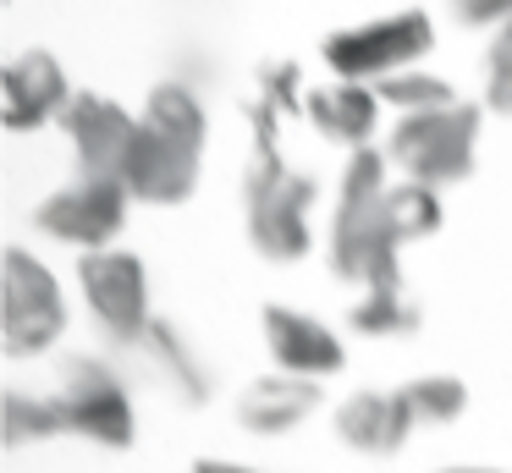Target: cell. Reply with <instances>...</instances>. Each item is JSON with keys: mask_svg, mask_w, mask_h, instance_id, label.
Listing matches in <instances>:
<instances>
[{"mask_svg": "<svg viewBox=\"0 0 512 473\" xmlns=\"http://www.w3.org/2000/svg\"><path fill=\"white\" fill-rule=\"evenodd\" d=\"M204 105L188 83H160L149 88L144 116H138V138L127 154V193L144 204H182L199 187L204 165Z\"/></svg>", "mask_w": 512, "mask_h": 473, "instance_id": "obj_1", "label": "cell"}, {"mask_svg": "<svg viewBox=\"0 0 512 473\" xmlns=\"http://www.w3.org/2000/svg\"><path fill=\"white\" fill-rule=\"evenodd\" d=\"M386 149H353L342 171V198H336L331 215V270L342 281H364L369 292L375 286H402V264H397V231L386 220Z\"/></svg>", "mask_w": 512, "mask_h": 473, "instance_id": "obj_2", "label": "cell"}, {"mask_svg": "<svg viewBox=\"0 0 512 473\" xmlns=\"http://www.w3.org/2000/svg\"><path fill=\"white\" fill-rule=\"evenodd\" d=\"M243 209H248V242L270 264H298L309 253V209H314V182L281 165L276 149H254L243 182Z\"/></svg>", "mask_w": 512, "mask_h": 473, "instance_id": "obj_3", "label": "cell"}, {"mask_svg": "<svg viewBox=\"0 0 512 473\" xmlns=\"http://www.w3.org/2000/svg\"><path fill=\"white\" fill-rule=\"evenodd\" d=\"M474 143H479V105H446V110H419L397 116L386 138V154L408 182L446 187L474 171Z\"/></svg>", "mask_w": 512, "mask_h": 473, "instance_id": "obj_4", "label": "cell"}, {"mask_svg": "<svg viewBox=\"0 0 512 473\" xmlns=\"http://www.w3.org/2000/svg\"><path fill=\"white\" fill-rule=\"evenodd\" d=\"M435 44V28L424 11H391V17L342 28L320 44V61L347 83H386V77L408 72L413 61H424Z\"/></svg>", "mask_w": 512, "mask_h": 473, "instance_id": "obj_5", "label": "cell"}, {"mask_svg": "<svg viewBox=\"0 0 512 473\" xmlns=\"http://www.w3.org/2000/svg\"><path fill=\"white\" fill-rule=\"evenodd\" d=\"M67 330V297H61L56 275L23 248H6L0 259V347L12 358H34V352L56 347Z\"/></svg>", "mask_w": 512, "mask_h": 473, "instance_id": "obj_6", "label": "cell"}, {"mask_svg": "<svg viewBox=\"0 0 512 473\" xmlns=\"http://www.w3.org/2000/svg\"><path fill=\"white\" fill-rule=\"evenodd\" d=\"M78 286H83V303L94 308V319L105 325V336L122 341V347H138L149 336V275L144 259L127 248H94L83 253L78 264Z\"/></svg>", "mask_w": 512, "mask_h": 473, "instance_id": "obj_7", "label": "cell"}, {"mask_svg": "<svg viewBox=\"0 0 512 473\" xmlns=\"http://www.w3.org/2000/svg\"><path fill=\"white\" fill-rule=\"evenodd\" d=\"M61 407H67V424L72 435H89L94 446H133L138 424H133V396H127V385L116 380L111 363L100 358H72L67 369H61Z\"/></svg>", "mask_w": 512, "mask_h": 473, "instance_id": "obj_8", "label": "cell"}, {"mask_svg": "<svg viewBox=\"0 0 512 473\" xmlns=\"http://www.w3.org/2000/svg\"><path fill=\"white\" fill-rule=\"evenodd\" d=\"M39 226L67 248H111V237L127 226V182H105V176H78L72 187H61L56 198L39 204Z\"/></svg>", "mask_w": 512, "mask_h": 473, "instance_id": "obj_9", "label": "cell"}, {"mask_svg": "<svg viewBox=\"0 0 512 473\" xmlns=\"http://www.w3.org/2000/svg\"><path fill=\"white\" fill-rule=\"evenodd\" d=\"M61 127L72 138L83 176H105V182H122L127 176V154H133L138 121L127 116L116 99L105 94H72V105L61 110Z\"/></svg>", "mask_w": 512, "mask_h": 473, "instance_id": "obj_10", "label": "cell"}, {"mask_svg": "<svg viewBox=\"0 0 512 473\" xmlns=\"http://www.w3.org/2000/svg\"><path fill=\"white\" fill-rule=\"evenodd\" d=\"M72 105V88H67V72L50 50H28L6 66L0 77V121L12 132H34L45 127L50 116Z\"/></svg>", "mask_w": 512, "mask_h": 473, "instance_id": "obj_11", "label": "cell"}, {"mask_svg": "<svg viewBox=\"0 0 512 473\" xmlns=\"http://www.w3.org/2000/svg\"><path fill=\"white\" fill-rule=\"evenodd\" d=\"M265 347L281 374H303V380H325V374H336L347 363V347L331 325L281 303L265 308Z\"/></svg>", "mask_w": 512, "mask_h": 473, "instance_id": "obj_12", "label": "cell"}, {"mask_svg": "<svg viewBox=\"0 0 512 473\" xmlns=\"http://www.w3.org/2000/svg\"><path fill=\"white\" fill-rule=\"evenodd\" d=\"M419 413L408 407L402 391H358L336 407V440L353 451H369V457H386L402 440L413 435Z\"/></svg>", "mask_w": 512, "mask_h": 473, "instance_id": "obj_13", "label": "cell"}, {"mask_svg": "<svg viewBox=\"0 0 512 473\" xmlns=\"http://www.w3.org/2000/svg\"><path fill=\"white\" fill-rule=\"evenodd\" d=\"M320 407V380L303 374H265L237 396V424L248 435H292Z\"/></svg>", "mask_w": 512, "mask_h": 473, "instance_id": "obj_14", "label": "cell"}, {"mask_svg": "<svg viewBox=\"0 0 512 473\" xmlns=\"http://www.w3.org/2000/svg\"><path fill=\"white\" fill-rule=\"evenodd\" d=\"M303 116L320 127V138L364 149L380 127V94H375V83H347V77H336V83H325V88H309Z\"/></svg>", "mask_w": 512, "mask_h": 473, "instance_id": "obj_15", "label": "cell"}, {"mask_svg": "<svg viewBox=\"0 0 512 473\" xmlns=\"http://www.w3.org/2000/svg\"><path fill=\"white\" fill-rule=\"evenodd\" d=\"M144 347L160 358V369L171 374V385H177L188 402H210V369H204L199 358H193V347H188V336H182L171 319H155L149 325V336H144Z\"/></svg>", "mask_w": 512, "mask_h": 473, "instance_id": "obj_16", "label": "cell"}, {"mask_svg": "<svg viewBox=\"0 0 512 473\" xmlns=\"http://www.w3.org/2000/svg\"><path fill=\"white\" fill-rule=\"evenodd\" d=\"M0 429H6V446H28V440H50L67 424V407L61 396H28V391H6L0 402Z\"/></svg>", "mask_w": 512, "mask_h": 473, "instance_id": "obj_17", "label": "cell"}, {"mask_svg": "<svg viewBox=\"0 0 512 473\" xmlns=\"http://www.w3.org/2000/svg\"><path fill=\"white\" fill-rule=\"evenodd\" d=\"M386 220H391V231H397V242L435 237V231H441V220H446L441 193H435V187H424V182H397L386 193Z\"/></svg>", "mask_w": 512, "mask_h": 473, "instance_id": "obj_18", "label": "cell"}, {"mask_svg": "<svg viewBox=\"0 0 512 473\" xmlns=\"http://www.w3.org/2000/svg\"><path fill=\"white\" fill-rule=\"evenodd\" d=\"M375 94H380V105L402 110V116L457 105V88L446 83V77H435V72H419V66H408V72H397V77H386V83H375Z\"/></svg>", "mask_w": 512, "mask_h": 473, "instance_id": "obj_19", "label": "cell"}, {"mask_svg": "<svg viewBox=\"0 0 512 473\" xmlns=\"http://www.w3.org/2000/svg\"><path fill=\"white\" fill-rule=\"evenodd\" d=\"M347 325H353L358 336H408V330L419 325V308L402 303V286H375V292H364L353 303Z\"/></svg>", "mask_w": 512, "mask_h": 473, "instance_id": "obj_20", "label": "cell"}, {"mask_svg": "<svg viewBox=\"0 0 512 473\" xmlns=\"http://www.w3.org/2000/svg\"><path fill=\"white\" fill-rule=\"evenodd\" d=\"M402 396H408V407L419 413V424H452V418H463V407H468V385L452 380V374H424V380H408V385H402Z\"/></svg>", "mask_w": 512, "mask_h": 473, "instance_id": "obj_21", "label": "cell"}, {"mask_svg": "<svg viewBox=\"0 0 512 473\" xmlns=\"http://www.w3.org/2000/svg\"><path fill=\"white\" fill-rule=\"evenodd\" d=\"M303 72L292 61H270L265 72H259V94H254V105H265V110H276V116H292V110H303Z\"/></svg>", "mask_w": 512, "mask_h": 473, "instance_id": "obj_22", "label": "cell"}, {"mask_svg": "<svg viewBox=\"0 0 512 473\" xmlns=\"http://www.w3.org/2000/svg\"><path fill=\"white\" fill-rule=\"evenodd\" d=\"M485 99H490V110L512 116V17L501 22L496 39H490V61H485Z\"/></svg>", "mask_w": 512, "mask_h": 473, "instance_id": "obj_23", "label": "cell"}, {"mask_svg": "<svg viewBox=\"0 0 512 473\" xmlns=\"http://www.w3.org/2000/svg\"><path fill=\"white\" fill-rule=\"evenodd\" d=\"M452 11L468 28H501L512 17V0H452Z\"/></svg>", "mask_w": 512, "mask_h": 473, "instance_id": "obj_24", "label": "cell"}, {"mask_svg": "<svg viewBox=\"0 0 512 473\" xmlns=\"http://www.w3.org/2000/svg\"><path fill=\"white\" fill-rule=\"evenodd\" d=\"M193 473H265V468H243V462H221V457H204V462H193Z\"/></svg>", "mask_w": 512, "mask_h": 473, "instance_id": "obj_25", "label": "cell"}, {"mask_svg": "<svg viewBox=\"0 0 512 473\" xmlns=\"http://www.w3.org/2000/svg\"><path fill=\"white\" fill-rule=\"evenodd\" d=\"M441 473H501V468H441Z\"/></svg>", "mask_w": 512, "mask_h": 473, "instance_id": "obj_26", "label": "cell"}]
</instances>
